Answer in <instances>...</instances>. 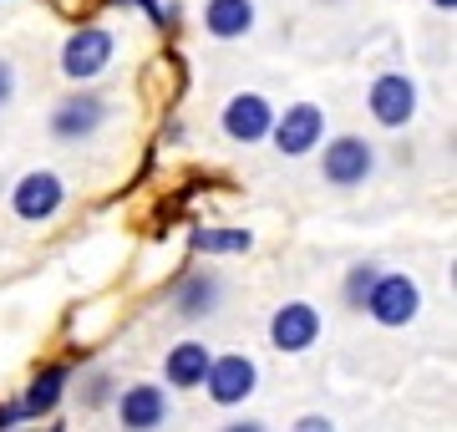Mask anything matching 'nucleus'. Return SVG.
Masks as SVG:
<instances>
[{"label":"nucleus","mask_w":457,"mask_h":432,"mask_svg":"<svg viewBox=\"0 0 457 432\" xmlns=\"http://www.w3.org/2000/svg\"><path fill=\"white\" fill-rule=\"evenodd\" d=\"M361 311H371L376 326L402 331V326H411V320H417V311H422V290H417V280H411V275H396V270L386 275V270H381Z\"/></svg>","instance_id":"1"},{"label":"nucleus","mask_w":457,"mask_h":432,"mask_svg":"<svg viewBox=\"0 0 457 432\" xmlns=\"http://www.w3.org/2000/svg\"><path fill=\"white\" fill-rule=\"evenodd\" d=\"M320 173L330 188H361L376 173V148L361 133H336L320 143Z\"/></svg>","instance_id":"2"},{"label":"nucleus","mask_w":457,"mask_h":432,"mask_svg":"<svg viewBox=\"0 0 457 432\" xmlns=\"http://www.w3.org/2000/svg\"><path fill=\"white\" fill-rule=\"evenodd\" d=\"M417 82H411L407 71H381L371 87H366V112H371L376 128H386V133H396V128H407L411 117H417Z\"/></svg>","instance_id":"3"},{"label":"nucleus","mask_w":457,"mask_h":432,"mask_svg":"<svg viewBox=\"0 0 457 432\" xmlns=\"http://www.w3.org/2000/svg\"><path fill=\"white\" fill-rule=\"evenodd\" d=\"M112 56H117V36L107 26H82V31L66 36L62 46V77L66 82H92L112 67Z\"/></svg>","instance_id":"4"},{"label":"nucleus","mask_w":457,"mask_h":432,"mask_svg":"<svg viewBox=\"0 0 457 432\" xmlns=\"http://www.w3.org/2000/svg\"><path fill=\"white\" fill-rule=\"evenodd\" d=\"M270 143H275L279 158H305L326 143V112L315 107V102H295L285 112L275 117V128H270Z\"/></svg>","instance_id":"5"},{"label":"nucleus","mask_w":457,"mask_h":432,"mask_svg":"<svg viewBox=\"0 0 457 432\" xmlns=\"http://www.w3.org/2000/svg\"><path fill=\"white\" fill-rule=\"evenodd\" d=\"M107 97L102 92H66L56 107H51V137L56 143H82V137L102 133V122H107Z\"/></svg>","instance_id":"6"},{"label":"nucleus","mask_w":457,"mask_h":432,"mask_svg":"<svg viewBox=\"0 0 457 432\" xmlns=\"http://www.w3.org/2000/svg\"><path fill=\"white\" fill-rule=\"evenodd\" d=\"M254 386H260V366L249 361V356L228 351V356H213V361H209L204 392H209L213 407H239V402L254 397Z\"/></svg>","instance_id":"7"},{"label":"nucleus","mask_w":457,"mask_h":432,"mask_svg":"<svg viewBox=\"0 0 457 432\" xmlns=\"http://www.w3.org/2000/svg\"><path fill=\"white\" fill-rule=\"evenodd\" d=\"M219 128H224V137L245 143V148L249 143H264L270 128H275V107H270L264 92H234L224 102V112H219Z\"/></svg>","instance_id":"8"},{"label":"nucleus","mask_w":457,"mask_h":432,"mask_svg":"<svg viewBox=\"0 0 457 432\" xmlns=\"http://www.w3.org/2000/svg\"><path fill=\"white\" fill-rule=\"evenodd\" d=\"M62 204H66V183H62V173H51V168L21 173V183L11 188V209H16V219H26V224H41V219L62 214Z\"/></svg>","instance_id":"9"},{"label":"nucleus","mask_w":457,"mask_h":432,"mask_svg":"<svg viewBox=\"0 0 457 432\" xmlns=\"http://www.w3.org/2000/svg\"><path fill=\"white\" fill-rule=\"evenodd\" d=\"M320 341V311L311 300H285L275 316H270V346L285 356H300Z\"/></svg>","instance_id":"10"},{"label":"nucleus","mask_w":457,"mask_h":432,"mask_svg":"<svg viewBox=\"0 0 457 432\" xmlns=\"http://www.w3.org/2000/svg\"><path fill=\"white\" fill-rule=\"evenodd\" d=\"M117 422L122 432H158L168 422V392L153 382H137L117 397Z\"/></svg>","instance_id":"11"},{"label":"nucleus","mask_w":457,"mask_h":432,"mask_svg":"<svg viewBox=\"0 0 457 432\" xmlns=\"http://www.w3.org/2000/svg\"><path fill=\"white\" fill-rule=\"evenodd\" d=\"M209 361H213V351L204 346V341H179V346H168V356H163V382L173 386V392H194V386H204V377H209Z\"/></svg>","instance_id":"12"},{"label":"nucleus","mask_w":457,"mask_h":432,"mask_svg":"<svg viewBox=\"0 0 457 432\" xmlns=\"http://www.w3.org/2000/svg\"><path fill=\"white\" fill-rule=\"evenodd\" d=\"M254 21H260L254 0H204V31L213 41H245Z\"/></svg>","instance_id":"13"},{"label":"nucleus","mask_w":457,"mask_h":432,"mask_svg":"<svg viewBox=\"0 0 457 432\" xmlns=\"http://www.w3.org/2000/svg\"><path fill=\"white\" fill-rule=\"evenodd\" d=\"M66 382H71V366H66V361L41 366V371L31 377V386H26V397L16 402V407H21V422H26V417L56 412V407H62V397H66Z\"/></svg>","instance_id":"14"},{"label":"nucleus","mask_w":457,"mask_h":432,"mask_svg":"<svg viewBox=\"0 0 457 432\" xmlns=\"http://www.w3.org/2000/svg\"><path fill=\"white\" fill-rule=\"evenodd\" d=\"M219 305H224V285H219V275H209V270L188 275V280L173 290V311H179L183 320H204V316H213Z\"/></svg>","instance_id":"15"},{"label":"nucleus","mask_w":457,"mask_h":432,"mask_svg":"<svg viewBox=\"0 0 457 432\" xmlns=\"http://www.w3.org/2000/svg\"><path fill=\"white\" fill-rule=\"evenodd\" d=\"M188 245L198 254H249L254 250V234L249 229H194Z\"/></svg>","instance_id":"16"},{"label":"nucleus","mask_w":457,"mask_h":432,"mask_svg":"<svg viewBox=\"0 0 457 432\" xmlns=\"http://www.w3.org/2000/svg\"><path fill=\"white\" fill-rule=\"evenodd\" d=\"M376 275H381V270H376L371 260H361V265H351V275H345V305H351V311H361V305H366V295H371Z\"/></svg>","instance_id":"17"},{"label":"nucleus","mask_w":457,"mask_h":432,"mask_svg":"<svg viewBox=\"0 0 457 432\" xmlns=\"http://www.w3.org/2000/svg\"><path fill=\"white\" fill-rule=\"evenodd\" d=\"M107 397H112V371H92L82 382V407H102Z\"/></svg>","instance_id":"18"},{"label":"nucleus","mask_w":457,"mask_h":432,"mask_svg":"<svg viewBox=\"0 0 457 432\" xmlns=\"http://www.w3.org/2000/svg\"><path fill=\"white\" fill-rule=\"evenodd\" d=\"M290 432H336V422H330L326 412H305V417H295Z\"/></svg>","instance_id":"19"},{"label":"nucleus","mask_w":457,"mask_h":432,"mask_svg":"<svg viewBox=\"0 0 457 432\" xmlns=\"http://www.w3.org/2000/svg\"><path fill=\"white\" fill-rule=\"evenodd\" d=\"M11 97H16V67H11V62L0 56V107H5Z\"/></svg>","instance_id":"20"},{"label":"nucleus","mask_w":457,"mask_h":432,"mask_svg":"<svg viewBox=\"0 0 457 432\" xmlns=\"http://www.w3.org/2000/svg\"><path fill=\"white\" fill-rule=\"evenodd\" d=\"M224 432H264V422H254V417H245V422H228Z\"/></svg>","instance_id":"21"},{"label":"nucleus","mask_w":457,"mask_h":432,"mask_svg":"<svg viewBox=\"0 0 457 432\" xmlns=\"http://www.w3.org/2000/svg\"><path fill=\"white\" fill-rule=\"evenodd\" d=\"M432 11H447V16H453V11H457V0H432Z\"/></svg>","instance_id":"22"},{"label":"nucleus","mask_w":457,"mask_h":432,"mask_svg":"<svg viewBox=\"0 0 457 432\" xmlns=\"http://www.w3.org/2000/svg\"><path fill=\"white\" fill-rule=\"evenodd\" d=\"M51 432H66V428H51Z\"/></svg>","instance_id":"23"}]
</instances>
